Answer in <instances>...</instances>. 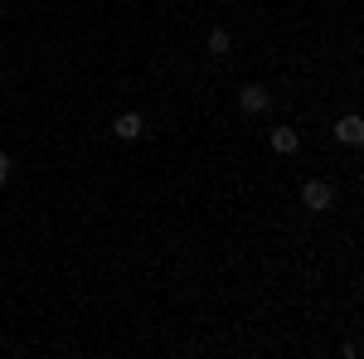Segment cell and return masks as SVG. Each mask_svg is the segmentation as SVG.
Returning a JSON list of instances; mask_svg holds the SVG:
<instances>
[{
	"label": "cell",
	"mask_w": 364,
	"mask_h": 359,
	"mask_svg": "<svg viewBox=\"0 0 364 359\" xmlns=\"http://www.w3.org/2000/svg\"><path fill=\"white\" fill-rule=\"evenodd\" d=\"M301 204H306L311 214H321V209L336 204V190H331L326 180H311V185H301Z\"/></svg>",
	"instance_id": "obj_1"
},
{
	"label": "cell",
	"mask_w": 364,
	"mask_h": 359,
	"mask_svg": "<svg viewBox=\"0 0 364 359\" xmlns=\"http://www.w3.org/2000/svg\"><path fill=\"white\" fill-rule=\"evenodd\" d=\"M141 132H146V122H141L136 112H122V117L112 122V136H122V141H136Z\"/></svg>",
	"instance_id": "obj_2"
},
{
	"label": "cell",
	"mask_w": 364,
	"mask_h": 359,
	"mask_svg": "<svg viewBox=\"0 0 364 359\" xmlns=\"http://www.w3.org/2000/svg\"><path fill=\"white\" fill-rule=\"evenodd\" d=\"M336 136L345 141V146H360V141H364V122L355 117V112H350V117H340V122H336Z\"/></svg>",
	"instance_id": "obj_3"
},
{
	"label": "cell",
	"mask_w": 364,
	"mask_h": 359,
	"mask_svg": "<svg viewBox=\"0 0 364 359\" xmlns=\"http://www.w3.org/2000/svg\"><path fill=\"white\" fill-rule=\"evenodd\" d=\"M238 107H243V112H262V107H267V87L248 83L243 92H238Z\"/></svg>",
	"instance_id": "obj_4"
},
{
	"label": "cell",
	"mask_w": 364,
	"mask_h": 359,
	"mask_svg": "<svg viewBox=\"0 0 364 359\" xmlns=\"http://www.w3.org/2000/svg\"><path fill=\"white\" fill-rule=\"evenodd\" d=\"M296 146H301V136H296L291 127H277V132H272V151H277V156H296Z\"/></svg>",
	"instance_id": "obj_5"
},
{
	"label": "cell",
	"mask_w": 364,
	"mask_h": 359,
	"mask_svg": "<svg viewBox=\"0 0 364 359\" xmlns=\"http://www.w3.org/2000/svg\"><path fill=\"white\" fill-rule=\"evenodd\" d=\"M228 49H233V39H228L224 29H214V34H209V54H219V58H224Z\"/></svg>",
	"instance_id": "obj_6"
},
{
	"label": "cell",
	"mask_w": 364,
	"mask_h": 359,
	"mask_svg": "<svg viewBox=\"0 0 364 359\" xmlns=\"http://www.w3.org/2000/svg\"><path fill=\"white\" fill-rule=\"evenodd\" d=\"M5 180H10V156L0 151V185H5Z\"/></svg>",
	"instance_id": "obj_7"
},
{
	"label": "cell",
	"mask_w": 364,
	"mask_h": 359,
	"mask_svg": "<svg viewBox=\"0 0 364 359\" xmlns=\"http://www.w3.org/2000/svg\"><path fill=\"white\" fill-rule=\"evenodd\" d=\"M0 15H5V5H0Z\"/></svg>",
	"instance_id": "obj_8"
}]
</instances>
